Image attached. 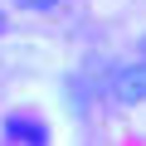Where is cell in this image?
I'll return each mask as SVG.
<instances>
[{"label": "cell", "instance_id": "obj_1", "mask_svg": "<svg viewBox=\"0 0 146 146\" xmlns=\"http://www.w3.org/2000/svg\"><path fill=\"white\" fill-rule=\"evenodd\" d=\"M107 98L117 107H141L146 102V58L122 63L117 73H107Z\"/></svg>", "mask_w": 146, "mask_h": 146}, {"label": "cell", "instance_id": "obj_2", "mask_svg": "<svg viewBox=\"0 0 146 146\" xmlns=\"http://www.w3.org/2000/svg\"><path fill=\"white\" fill-rule=\"evenodd\" d=\"M0 136H5L10 146H49V141H54L49 122H39V117H29V112H10L5 122H0Z\"/></svg>", "mask_w": 146, "mask_h": 146}, {"label": "cell", "instance_id": "obj_3", "mask_svg": "<svg viewBox=\"0 0 146 146\" xmlns=\"http://www.w3.org/2000/svg\"><path fill=\"white\" fill-rule=\"evenodd\" d=\"M20 10H54V5H63V0H15Z\"/></svg>", "mask_w": 146, "mask_h": 146}, {"label": "cell", "instance_id": "obj_4", "mask_svg": "<svg viewBox=\"0 0 146 146\" xmlns=\"http://www.w3.org/2000/svg\"><path fill=\"white\" fill-rule=\"evenodd\" d=\"M0 34H5V10H0Z\"/></svg>", "mask_w": 146, "mask_h": 146}]
</instances>
